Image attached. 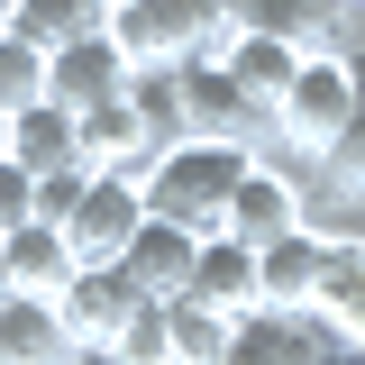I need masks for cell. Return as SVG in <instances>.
<instances>
[{
  "label": "cell",
  "instance_id": "obj_27",
  "mask_svg": "<svg viewBox=\"0 0 365 365\" xmlns=\"http://www.w3.org/2000/svg\"><path fill=\"white\" fill-rule=\"evenodd\" d=\"M0 302H9V274H0Z\"/></svg>",
  "mask_w": 365,
  "mask_h": 365
},
{
  "label": "cell",
  "instance_id": "obj_15",
  "mask_svg": "<svg viewBox=\"0 0 365 365\" xmlns=\"http://www.w3.org/2000/svg\"><path fill=\"white\" fill-rule=\"evenodd\" d=\"M64 356H73V338H64L55 302L9 292V302H0V365H64Z\"/></svg>",
  "mask_w": 365,
  "mask_h": 365
},
{
  "label": "cell",
  "instance_id": "obj_17",
  "mask_svg": "<svg viewBox=\"0 0 365 365\" xmlns=\"http://www.w3.org/2000/svg\"><path fill=\"white\" fill-rule=\"evenodd\" d=\"M9 165H28V174H55V165H83L73 155V110H55V101H37V110H19L9 119V146H0Z\"/></svg>",
  "mask_w": 365,
  "mask_h": 365
},
{
  "label": "cell",
  "instance_id": "obj_1",
  "mask_svg": "<svg viewBox=\"0 0 365 365\" xmlns=\"http://www.w3.org/2000/svg\"><path fill=\"white\" fill-rule=\"evenodd\" d=\"M247 165H256V146L182 137V146L155 155V174H146V210H155V220H174V228H192V237H210L220 210H228V192L247 182Z\"/></svg>",
  "mask_w": 365,
  "mask_h": 365
},
{
  "label": "cell",
  "instance_id": "obj_8",
  "mask_svg": "<svg viewBox=\"0 0 365 365\" xmlns=\"http://www.w3.org/2000/svg\"><path fill=\"white\" fill-rule=\"evenodd\" d=\"M137 302H146V292H137L119 265H73V283L55 292V319H64V338H73V347H110V338H119V319H128Z\"/></svg>",
  "mask_w": 365,
  "mask_h": 365
},
{
  "label": "cell",
  "instance_id": "obj_4",
  "mask_svg": "<svg viewBox=\"0 0 365 365\" xmlns=\"http://www.w3.org/2000/svg\"><path fill=\"white\" fill-rule=\"evenodd\" d=\"M311 201H319V182H311V174H283L274 155H256V165H247V182L228 192L220 228L237 237V247H274L283 228H302V220H311Z\"/></svg>",
  "mask_w": 365,
  "mask_h": 365
},
{
  "label": "cell",
  "instance_id": "obj_2",
  "mask_svg": "<svg viewBox=\"0 0 365 365\" xmlns=\"http://www.w3.org/2000/svg\"><path fill=\"white\" fill-rule=\"evenodd\" d=\"M110 37L128 64H192L228 46V0H110Z\"/></svg>",
  "mask_w": 365,
  "mask_h": 365
},
{
  "label": "cell",
  "instance_id": "obj_23",
  "mask_svg": "<svg viewBox=\"0 0 365 365\" xmlns=\"http://www.w3.org/2000/svg\"><path fill=\"white\" fill-rule=\"evenodd\" d=\"M83 182H91V165H55V174H37V220L64 228V220H73V201H83Z\"/></svg>",
  "mask_w": 365,
  "mask_h": 365
},
{
  "label": "cell",
  "instance_id": "obj_12",
  "mask_svg": "<svg viewBox=\"0 0 365 365\" xmlns=\"http://www.w3.org/2000/svg\"><path fill=\"white\" fill-rule=\"evenodd\" d=\"M73 237L64 228H46V220H19L9 237H0V274H9V292H37V302H55L64 283H73Z\"/></svg>",
  "mask_w": 365,
  "mask_h": 365
},
{
  "label": "cell",
  "instance_id": "obj_24",
  "mask_svg": "<svg viewBox=\"0 0 365 365\" xmlns=\"http://www.w3.org/2000/svg\"><path fill=\"white\" fill-rule=\"evenodd\" d=\"M19 220H37V174L0 155V237H9V228H19Z\"/></svg>",
  "mask_w": 365,
  "mask_h": 365
},
{
  "label": "cell",
  "instance_id": "obj_5",
  "mask_svg": "<svg viewBox=\"0 0 365 365\" xmlns=\"http://www.w3.org/2000/svg\"><path fill=\"white\" fill-rule=\"evenodd\" d=\"M137 228H146V182L137 174H91L83 201H73V220H64V237H73L83 265H119Z\"/></svg>",
  "mask_w": 365,
  "mask_h": 365
},
{
  "label": "cell",
  "instance_id": "obj_10",
  "mask_svg": "<svg viewBox=\"0 0 365 365\" xmlns=\"http://www.w3.org/2000/svg\"><path fill=\"white\" fill-rule=\"evenodd\" d=\"M319 256H329V228L319 220H302V228H283L274 247H256V292H265V311H311Z\"/></svg>",
  "mask_w": 365,
  "mask_h": 365
},
{
  "label": "cell",
  "instance_id": "obj_18",
  "mask_svg": "<svg viewBox=\"0 0 365 365\" xmlns=\"http://www.w3.org/2000/svg\"><path fill=\"white\" fill-rule=\"evenodd\" d=\"M128 110L137 119H146V137H155V146H182V64H137L128 73Z\"/></svg>",
  "mask_w": 365,
  "mask_h": 365
},
{
  "label": "cell",
  "instance_id": "obj_22",
  "mask_svg": "<svg viewBox=\"0 0 365 365\" xmlns=\"http://www.w3.org/2000/svg\"><path fill=\"white\" fill-rule=\"evenodd\" d=\"M110 356L119 365H174V329H165V302H137L119 319V338H110Z\"/></svg>",
  "mask_w": 365,
  "mask_h": 365
},
{
  "label": "cell",
  "instance_id": "obj_26",
  "mask_svg": "<svg viewBox=\"0 0 365 365\" xmlns=\"http://www.w3.org/2000/svg\"><path fill=\"white\" fill-rule=\"evenodd\" d=\"M319 365H365V356H356V347H329V356H319Z\"/></svg>",
  "mask_w": 365,
  "mask_h": 365
},
{
  "label": "cell",
  "instance_id": "obj_28",
  "mask_svg": "<svg viewBox=\"0 0 365 365\" xmlns=\"http://www.w3.org/2000/svg\"><path fill=\"white\" fill-rule=\"evenodd\" d=\"M0 28H9V0H0Z\"/></svg>",
  "mask_w": 365,
  "mask_h": 365
},
{
  "label": "cell",
  "instance_id": "obj_21",
  "mask_svg": "<svg viewBox=\"0 0 365 365\" xmlns=\"http://www.w3.org/2000/svg\"><path fill=\"white\" fill-rule=\"evenodd\" d=\"M37 101H46V55L0 28V119H19V110H37Z\"/></svg>",
  "mask_w": 365,
  "mask_h": 365
},
{
  "label": "cell",
  "instance_id": "obj_19",
  "mask_svg": "<svg viewBox=\"0 0 365 365\" xmlns=\"http://www.w3.org/2000/svg\"><path fill=\"white\" fill-rule=\"evenodd\" d=\"M165 329H174V365H220V347H228V311L192 302V292L165 302Z\"/></svg>",
  "mask_w": 365,
  "mask_h": 365
},
{
  "label": "cell",
  "instance_id": "obj_13",
  "mask_svg": "<svg viewBox=\"0 0 365 365\" xmlns=\"http://www.w3.org/2000/svg\"><path fill=\"white\" fill-rule=\"evenodd\" d=\"M192 256H201V237L192 228H174V220H155L146 210V228L128 237V256H119V274H128L146 302H174L182 283H192Z\"/></svg>",
  "mask_w": 365,
  "mask_h": 365
},
{
  "label": "cell",
  "instance_id": "obj_16",
  "mask_svg": "<svg viewBox=\"0 0 365 365\" xmlns=\"http://www.w3.org/2000/svg\"><path fill=\"white\" fill-rule=\"evenodd\" d=\"M101 28H110V0H9V37H28L37 55H55L73 37H101Z\"/></svg>",
  "mask_w": 365,
  "mask_h": 365
},
{
  "label": "cell",
  "instance_id": "obj_9",
  "mask_svg": "<svg viewBox=\"0 0 365 365\" xmlns=\"http://www.w3.org/2000/svg\"><path fill=\"white\" fill-rule=\"evenodd\" d=\"M319 356H329V329L311 311H247L228 319V347H220V365H319Z\"/></svg>",
  "mask_w": 365,
  "mask_h": 365
},
{
  "label": "cell",
  "instance_id": "obj_3",
  "mask_svg": "<svg viewBox=\"0 0 365 365\" xmlns=\"http://www.w3.org/2000/svg\"><path fill=\"white\" fill-rule=\"evenodd\" d=\"M356 119V64L347 55H302V73H292V91L274 101V146H302V155H329L338 146V128Z\"/></svg>",
  "mask_w": 365,
  "mask_h": 365
},
{
  "label": "cell",
  "instance_id": "obj_7",
  "mask_svg": "<svg viewBox=\"0 0 365 365\" xmlns=\"http://www.w3.org/2000/svg\"><path fill=\"white\" fill-rule=\"evenodd\" d=\"M311 319L329 329V347H356V356H365V228H329Z\"/></svg>",
  "mask_w": 365,
  "mask_h": 365
},
{
  "label": "cell",
  "instance_id": "obj_20",
  "mask_svg": "<svg viewBox=\"0 0 365 365\" xmlns=\"http://www.w3.org/2000/svg\"><path fill=\"white\" fill-rule=\"evenodd\" d=\"M356 64V119L338 128V146L319 155V192H347V201H365V46L347 55Z\"/></svg>",
  "mask_w": 365,
  "mask_h": 365
},
{
  "label": "cell",
  "instance_id": "obj_29",
  "mask_svg": "<svg viewBox=\"0 0 365 365\" xmlns=\"http://www.w3.org/2000/svg\"><path fill=\"white\" fill-rule=\"evenodd\" d=\"M0 146H9V119H0Z\"/></svg>",
  "mask_w": 365,
  "mask_h": 365
},
{
  "label": "cell",
  "instance_id": "obj_6",
  "mask_svg": "<svg viewBox=\"0 0 365 365\" xmlns=\"http://www.w3.org/2000/svg\"><path fill=\"white\" fill-rule=\"evenodd\" d=\"M128 73H137V64L119 55V37L101 28V37H73V46H55V55H46V101L83 119V110H101V101H119Z\"/></svg>",
  "mask_w": 365,
  "mask_h": 365
},
{
  "label": "cell",
  "instance_id": "obj_11",
  "mask_svg": "<svg viewBox=\"0 0 365 365\" xmlns=\"http://www.w3.org/2000/svg\"><path fill=\"white\" fill-rule=\"evenodd\" d=\"M192 302H210V311L228 319H247V311H265V292H256V247H237L228 228H210L201 237V256H192V283H182Z\"/></svg>",
  "mask_w": 365,
  "mask_h": 365
},
{
  "label": "cell",
  "instance_id": "obj_14",
  "mask_svg": "<svg viewBox=\"0 0 365 365\" xmlns=\"http://www.w3.org/2000/svg\"><path fill=\"white\" fill-rule=\"evenodd\" d=\"M302 55H311V46H292V37H247V28H228V46H220V73H228V83H237V91H247V101H256V110L274 119V101L292 91Z\"/></svg>",
  "mask_w": 365,
  "mask_h": 365
},
{
  "label": "cell",
  "instance_id": "obj_25",
  "mask_svg": "<svg viewBox=\"0 0 365 365\" xmlns=\"http://www.w3.org/2000/svg\"><path fill=\"white\" fill-rule=\"evenodd\" d=\"M64 365H119V356H110V347H73Z\"/></svg>",
  "mask_w": 365,
  "mask_h": 365
}]
</instances>
